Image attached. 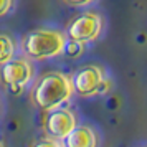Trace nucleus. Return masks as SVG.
<instances>
[{
    "instance_id": "nucleus-2",
    "label": "nucleus",
    "mask_w": 147,
    "mask_h": 147,
    "mask_svg": "<svg viewBox=\"0 0 147 147\" xmlns=\"http://www.w3.org/2000/svg\"><path fill=\"white\" fill-rule=\"evenodd\" d=\"M66 36L60 30L38 28L23 38V51L32 60H48L63 53Z\"/></svg>"
},
{
    "instance_id": "nucleus-4",
    "label": "nucleus",
    "mask_w": 147,
    "mask_h": 147,
    "mask_svg": "<svg viewBox=\"0 0 147 147\" xmlns=\"http://www.w3.org/2000/svg\"><path fill=\"white\" fill-rule=\"evenodd\" d=\"M33 76V66L28 60L17 58L2 63L0 66V81L13 94H20Z\"/></svg>"
},
{
    "instance_id": "nucleus-6",
    "label": "nucleus",
    "mask_w": 147,
    "mask_h": 147,
    "mask_svg": "<svg viewBox=\"0 0 147 147\" xmlns=\"http://www.w3.org/2000/svg\"><path fill=\"white\" fill-rule=\"evenodd\" d=\"M74 126H76V117L69 109L56 107L48 111V116L45 119V131L51 139L63 140L74 129Z\"/></svg>"
},
{
    "instance_id": "nucleus-13",
    "label": "nucleus",
    "mask_w": 147,
    "mask_h": 147,
    "mask_svg": "<svg viewBox=\"0 0 147 147\" xmlns=\"http://www.w3.org/2000/svg\"><path fill=\"white\" fill-rule=\"evenodd\" d=\"M0 147H3V144H2V142H0Z\"/></svg>"
},
{
    "instance_id": "nucleus-12",
    "label": "nucleus",
    "mask_w": 147,
    "mask_h": 147,
    "mask_svg": "<svg viewBox=\"0 0 147 147\" xmlns=\"http://www.w3.org/2000/svg\"><path fill=\"white\" fill-rule=\"evenodd\" d=\"M69 5H74V7H84V5H89L93 0H65Z\"/></svg>"
},
{
    "instance_id": "nucleus-5",
    "label": "nucleus",
    "mask_w": 147,
    "mask_h": 147,
    "mask_svg": "<svg viewBox=\"0 0 147 147\" xmlns=\"http://www.w3.org/2000/svg\"><path fill=\"white\" fill-rule=\"evenodd\" d=\"M102 30V20L98 13L94 12H88V13H81L74 18L69 27H68V36L69 40H76L81 43H88V41L96 40L101 35Z\"/></svg>"
},
{
    "instance_id": "nucleus-3",
    "label": "nucleus",
    "mask_w": 147,
    "mask_h": 147,
    "mask_svg": "<svg viewBox=\"0 0 147 147\" xmlns=\"http://www.w3.org/2000/svg\"><path fill=\"white\" fill-rule=\"evenodd\" d=\"M73 91L83 98H89L94 94H104L111 89V81L104 78V73L96 65H88L78 69L71 78Z\"/></svg>"
},
{
    "instance_id": "nucleus-11",
    "label": "nucleus",
    "mask_w": 147,
    "mask_h": 147,
    "mask_svg": "<svg viewBox=\"0 0 147 147\" xmlns=\"http://www.w3.org/2000/svg\"><path fill=\"white\" fill-rule=\"evenodd\" d=\"M13 7V0H0V17L7 15Z\"/></svg>"
},
{
    "instance_id": "nucleus-7",
    "label": "nucleus",
    "mask_w": 147,
    "mask_h": 147,
    "mask_svg": "<svg viewBox=\"0 0 147 147\" xmlns=\"http://www.w3.org/2000/svg\"><path fill=\"white\" fill-rule=\"evenodd\" d=\"M61 144L63 147H96L98 136L89 126H74Z\"/></svg>"
},
{
    "instance_id": "nucleus-8",
    "label": "nucleus",
    "mask_w": 147,
    "mask_h": 147,
    "mask_svg": "<svg viewBox=\"0 0 147 147\" xmlns=\"http://www.w3.org/2000/svg\"><path fill=\"white\" fill-rule=\"evenodd\" d=\"M13 53H15L13 40L8 35H0V65L8 60H12Z\"/></svg>"
},
{
    "instance_id": "nucleus-1",
    "label": "nucleus",
    "mask_w": 147,
    "mask_h": 147,
    "mask_svg": "<svg viewBox=\"0 0 147 147\" xmlns=\"http://www.w3.org/2000/svg\"><path fill=\"white\" fill-rule=\"evenodd\" d=\"M73 93L71 78L60 71H51L43 74L35 83L32 89V101L41 111H51L68 102Z\"/></svg>"
},
{
    "instance_id": "nucleus-9",
    "label": "nucleus",
    "mask_w": 147,
    "mask_h": 147,
    "mask_svg": "<svg viewBox=\"0 0 147 147\" xmlns=\"http://www.w3.org/2000/svg\"><path fill=\"white\" fill-rule=\"evenodd\" d=\"M83 51H84V43L76 41V40H66L65 48H63V53H66L71 58H78Z\"/></svg>"
},
{
    "instance_id": "nucleus-10",
    "label": "nucleus",
    "mask_w": 147,
    "mask_h": 147,
    "mask_svg": "<svg viewBox=\"0 0 147 147\" xmlns=\"http://www.w3.org/2000/svg\"><path fill=\"white\" fill-rule=\"evenodd\" d=\"M33 147H63L60 140L51 139V137H45V139H40L38 142H35Z\"/></svg>"
}]
</instances>
